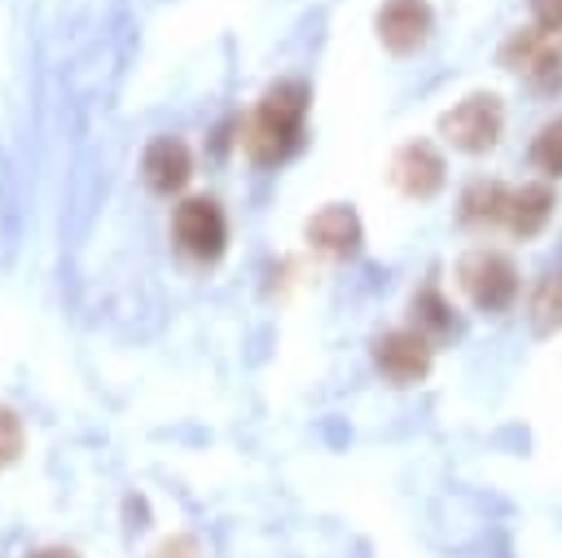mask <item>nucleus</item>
Instances as JSON below:
<instances>
[{
    "label": "nucleus",
    "mask_w": 562,
    "mask_h": 558,
    "mask_svg": "<svg viewBox=\"0 0 562 558\" xmlns=\"http://www.w3.org/2000/svg\"><path fill=\"white\" fill-rule=\"evenodd\" d=\"M307 105L312 92L303 79H277L250 110L246 127H241V149L250 163L259 167H277L285 163L299 145H303V123H307Z\"/></svg>",
    "instance_id": "obj_1"
},
{
    "label": "nucleus",
    "mask_w": 562,
    "mask_h": 558,
    "mask_svg": "<svg viewBox=\"0 0 562 558\" xmlns=\"http://www.w3.org/2000/svg\"><path fill=\"white\" fill-rule=\"evenodd\" d=\"M457 281L479 312H505L518 299V264L496 246H474L457 259Z\"/></svg>",
    "instance_id": "obj_2"
},
{
    "label": "nucleus",
    "mask_w": 562,
    "mask_h": 558,
    "mask_svg": "<svg viewBox=\"0 0 562 558\" xmlns=\"http://www.w3.org/2000/svg\"><path fill=\"white\" fill-rule=\"evenodd\" d=\"M505 132V101L496 92H470L439 114V136L461 154H487Z\"/></svg>",
    "instance_id": "obj_3"
},
{
    "label": "nucleus",
    "mask_w": 562,
    "mask_h": 558,
    "mask_svg": "<svg viewBox=\"0 0 562 558\" xmlns=\"http://www.w3.org/2000/svg\"><path fill=\"white\" fill-rule=\"evenodd\" d=\"M501 62L518 75H527L536 88L553 92L562 88V40L540 31V26H518L505 44H501Z\"/></svg>",
    "instance_id": "obj_4"
},
{
    "label": "nucleus",
    "mask_w": 562,
    "mask_h": 558,
    "mask_svg": "<svg viewBox=\"0 0 562 558\" xmlns=\"http://www.w3.org/2000/svg\"><path fill=\"white\" fill-rule=\"evenodd\" d=\"M171 237L193 259H220L228 242V220L215 198H184L171 215Z\"/></svg>",
    "instance_id": "obj_5"
},
{
    "label": "nucleus",
    "mask_w": 562,
    "mask_h": 558,
    "mask_svg": "<svg viewBox=\"0 0 562 558\" xmlns=\"http://www.w3.org/2000/svg\"><path fill=\"white\" fill-rule=\"evenodd\" d=\"M373 365L382 369V378L408 387V382H422L435 365V343L426 334H417L413 325L404 330H386L373 338Z\"/></svg>",
    "instance_id": "obj_6"
},
{
    "label": "nucleus",
    "mask_w": 562,
    "mask_h": 558,
    "mask_svg": "<svg viewBox=\"0 0 562 558\" xmlns=\"http://www.w3.org/2000/svg\"><path fill=\"white\" fill-rule=\"evenodd\" d=\"M373 31H378V40H382L386 53L408 57V53H417L430 40L435 9L426 0H382L378 4V18H373Z\"/></svg>",
    "instance_id": "obj_7"
},
{
    "label": "nucleus",
    "mask_w": 562,
    "mask_h": 558,
    "mask_svg": "<svg viewBox=\"0 0 562 558\" xmlns=\"http://www.w3.org/2000/svg\"><path fill=\"white\" fill-rule=\"evenodd\" d=\"M443 180H448V163H443V154H439L435 141H408V145L395 149V158H391V185L404 198L426 202V198H435L443 189Z\"/></svg>",
    "instance_id": "obj_8"
},
{
    "label": "nucleus",
    "mask_w": 562,
    "mask_h": 558,
    "mask_svg": "<svg viewBox=\"0 0 562 558\" xmlns=\"http://www.w3.org/2000/svg\"><path fill=\"white\" fill-rule=\"evenodd\" d=\"M303 237H307L312 250H321L329 259H351L360 250V242H364V224L347 202H329L307 220Z\"/></svg>",
    "instance_id": "obj_9"
},
{
    "label": "nucleus",
    "mask_w": 562,
    "mask_h": 558,
    "mask_svg": "<svg viewBox=\"0 0 562 558\" xmlns=\"http://www.w3.org/2000/svg\"><path fill=\"white\" fill-rule=\"evenodd\" d=\"M140 176L154 193H176L193 176V154L180 136H154L140 154Z\"/></svg>",
    "instance_id": "obj_10"
},
{
    "label": "nucleus",
    "mask_w": 562,
    "mask_h": 558,
    "mask_svg": "<svg viewBox=\"0 0 562 558\" xmlns=\"http://www.w3.org/2000/svg\"><path fill=\"white\" fill-rule=\"evenodd\" d=\"M553 207H558V198H553V185H549V180H527V185L509 189L505 228H509L514 237H522V242H527V237H536V233L549 224Z\"/></svg>",
    "instance_id": "obj_11"
},
{
    "label": "nucleus",
    "mask_w": 562,
    "mask_h": 558,
    "mask_svg": "<svg viewBox=\"0 0 562 558\" xmlns=\"http://www.w3.org/2000/svg\"><path fill=\"white\" fill-rule=\"evenodd\" d=\"M505 207H509V185L505 180H470L461 189V202H457V220L470 224V228H487V224H505Z\"/></svg>",
    "instance_id": "obj_12"
},
{
    "label": "nucleus",
    "mask_w": 562,
    "mask_h": 558,
    "mask_svg": "<svg viewBox=\"0 0 562 558\" xmlns=\"http://www.w3.org/2000/svg\"><path fill=\"white\" fill-rule=\"evenodd\" d=\"M408 321H413V330L426 334L435 347L457 334V312H452V303L443 299V290H439L435 281H426L422 290H413V299H408Z\"/></svg>",
    "instance_id": "obj_13"
},
{
    "label": "nucleus",
    "mask_w": 562,
    "mask_h": 558,
    "mask_svg": "<svg viewBox=\"0 0 562 558\" xmlns=\"http://www.w3.org/2000/svg\"><path fill=\"white\" fill-rule=\"evenodd\" d=\"M527 316H531L536 334H562V272L544 277V281L531 290Z\"/></svg>",
    "instance_id": "obj_14"
},
{
    "label": "nucleus",
    "mask_w": 562,
    "mask_h": 558,
    "mask_svg": "<svg viewBox=\"0 0 562 558\" xmlns=\"http://www.w3.org/2000/svg\"><path fill=\"white\" fill-rule=\"evenodd\" d=\"M531 163L544 180H562V119H549L531 141Z\"/></svg>",
    "instance_id": "obj_15"
},
{
    "label": "nucleus",
    "mask_w": 562,
    "mask_h": 558,
    "mask_svg": "<svg viewBox=\"0 0 562 558\" xmlns=\"http://www.w3.org/2000/svg\"><path fill=\"white\" fill-rule=\"evenodd\" d=\"M22 417L13 409H0V466H13L22 457Z\"/></svg>",
    "instance_id": "obj_16"
},
{
    "label": "nucleus",
    "mask_w": 562,
    "mask_h": 558,
    "mask_svg": "<svg viewBox=\"0 0 562 558\" xmlns=\"http://www.w3.org/2000/svg\"><path fill=\"white\" fill-rule=\"evenodd\" d=\"M531 22L549 35L562 31V0H531Z\"/></svg>",
    "instance_id": "obj_17"
},
{
    "label": "nucleus",
    "mask_w": 562,
    "mask_h": 558,
    "mask_svg": "<svg viewBox=\"0 0 562 558\" xmlns=\"http://www.w3.org/2000/svg\"><path fill=\"white\" fill-rule=\"evenodd\" d=\"M149 558H202V549H198V540H193V536H184V532H180V536H167Z\"/></svg>",
    "instance_id": "obj_18"
},
{
    "label": "nucleus",
    "mask_w": 562,
    "mask_h": 558,
    "mask_svg": "<svg viewBox=\"0 0 562 558\" xmlns=\"http://www.w3.org/2000/svg\"><path fill=\"white\" fill-rule=\"evenodd\" d=\"M26 558H79V554L66 549V545H44V549H35V554H26Z\"/></svg>",
    "instance_id": "obj_19"
}]
</instances>
